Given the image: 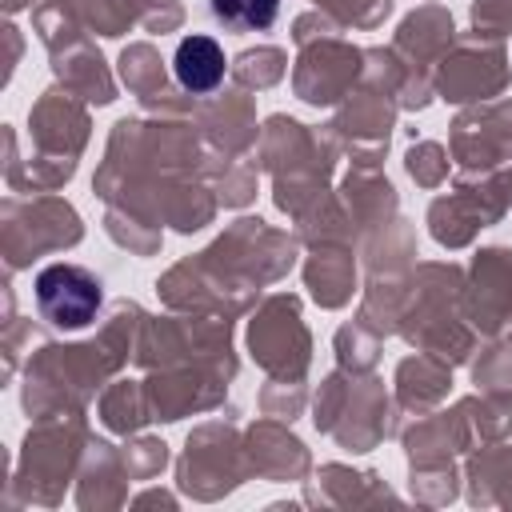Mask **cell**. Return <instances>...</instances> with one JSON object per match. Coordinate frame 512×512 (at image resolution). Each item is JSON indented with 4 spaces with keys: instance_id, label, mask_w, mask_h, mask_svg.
I'll return each mask as SVG.
<instances>
[{
    "instance_id": "1",
    "label": "cell",
    "mask_w": 512,
    "mask_h": 512,
    "mask_svg": "<svg viewBox=\"0 0 512 512\" xmlns=\"http://www.w3.org/2000/svg\"><path fill=\"white\" fill-rule=\"evenodd\" d=\"M36 308L56 328H84L100 312V280L80 264H48L36 276Z\"/></svg>"
},
{
    "instance_id": "2",
    "label": "cell",
    "mask_w": 512,
    "mask_h": 512,
    "mask_svg": "<svg viewBox=\"0 0 512 512\" xmlns=\"http://www.w3.org/2000/svg\"><path fill=\"white\" fill-rule=\"evenodd\" d=\"M176 80L188 92H212L224 80V52L212 36H188L176 48Z\"/></svg>"
},
{
    "instance_id": "3",
    "label": "cell",
    "mask_w": 512,
    "mask_h": 512,
    "mask_svg": "<svg viewBox=\"0 0 512 512\" xmlns=\"http://www.w3.org/2000/svg\"><path fill=\"white\" fill-rule=\"evenodd\" d=\"M280 0H212V12L224 28L232 32H252V28H268L276 20Z\"/></svg>"
}]
</instances>
